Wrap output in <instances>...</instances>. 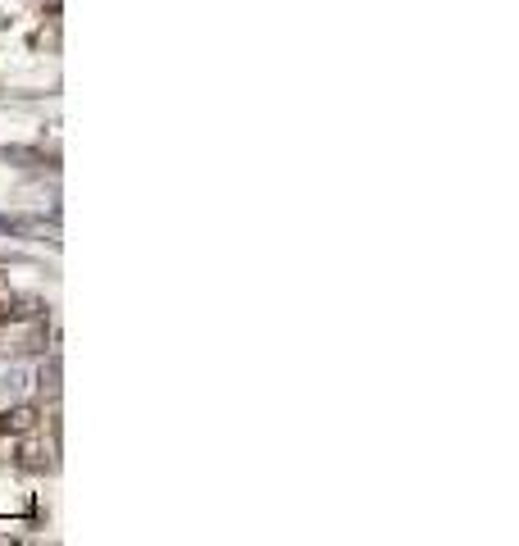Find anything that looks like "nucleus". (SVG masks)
Segmentation results:
<instances>
[{
  "instance_id": "1",
  "label": "nucleus",
  "mask_w": 519,
  "mask_h": 546,
  "mask_svg": "<svg viewBox=\"0 0 519 546\" xmlns=\"http://www.w3.org/2000/svg\"><path fill=\"white\" fill-rule=\"evenodd\" d=\"M36 424H41V410L36 406H9L5 415H0V433L5 438H27V433H36Z\"/></svg>"
},
{
  "instance_id": "2",
  "label": "nucleus",
  "mask_w": 519,
  "mask_h": 546,
  "mask_svg": "<svg viewBox=\"0 0 519 546\" xmlns=\"http://www.w3.org/2000/svg\"><path fill=\"white\" fill-rule=\"evenodd\" d=\"M55 460H50V447H36V442H27V447H18V469H32V474H46Z\"/></svg>"
}]
</instances>
